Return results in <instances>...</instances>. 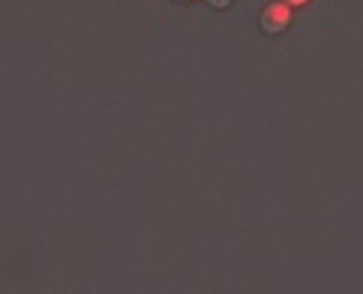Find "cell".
<instances>
[{
	"instance_id": "cell-1",
	"label": "cell",
	"mask_w": 363,
	"mask_h": 294,
	"mask_svg": "<svg viewBox=\"0 0 363 294\" xmlns=\"http://www.w3.org/2000/svg\"><path fill=\"white\" fill-rule=\"evenodd\" d=\"M289 18H291V16H289V9H285V6H267L264 16H262V24H264V30L277 33V30H285Z\"/></svg>"
},
{
	"instance_id": "cell-2",
	"label": "cell",
	"mask_w": 363,
	"mask_h": 294,
	"mask_svg": "<svg viewBox=\"0 0 363 294\" xmlns=\"http://www.w3.org/2000/svg\"><path fill=\"white\" fill-rule=\"evenodd\" d=\"M211 4H213V6H225V4H228V0H211Z\"/></svg>"
},
{
	"instance_id": "cell-3",
	"label": "cell",
	"mask_w": 363,
	"mask_h": 294,
	"mask_svg": "<svg viewBox=\"0 0 363 294\" xmlns=\"http://www.w3.org/2000/svg\"><path fill=\"white\" fill-rule=\"evenodd\" d=\"M289 4H306V0H289Z\"/></svg>"
}]
</instances>
